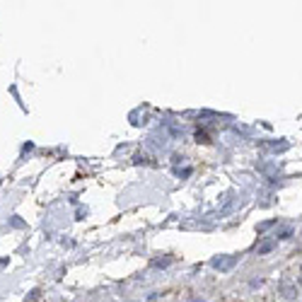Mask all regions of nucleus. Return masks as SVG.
I'll use <instances>...</instances> for the list:
<instances>
[{"mask_svg":"<svg viewBox=\"0 0 302 302\" xmlns=\"http://www.w3.org/2000/svg\"><path fill=\"white\" fill-rule=\"evenodd\" d=\"M10 225H12V227H24V223H22L19 218H12V220H10Z\"/></svg>","mask_w":302,"mask_h":302,"instance_id":"nucleus-4","label":"nucleus"},{"mask_svg":"<svg viewBox=\"0 0 302 302\" xmlns=\"http://www.w3.org/2000/svg\"><path fill=\"white\" fill-rule=\"evenodd\" d=\"M189 174H191V167H186V170L179 172V177H189Z\"/></svg>","mask_w":302,"mask_h":302,"instance_id":"nucleus-6","label":"nucleus"},{"mask_svg":"<svg viewBox=\"0 0 302 302\" xmlns=\"http://www.w3.org/2000/svg\"><path fill=\"white\" fill-rule=\"evenodd\" d=\"M235 264H237V256H220V259H213L210 261V266L218 268V271H230Z\"/></svg>","mask_w":302,"mask_h":302,"instance_id":"nucleus-1","label":"nucleus"},{"mask_svg":"<svg viewBox=\"0 0 302 302\" xmlns=\"http://www.w3.org/2000/svg\"><path fill=\"white\" fill-rule=\"evenodd\" d=\"M196 138H198V143H208V135H206V133L198 131V133H196Z\"/></svg>","mask_w":302,"mask_h":302,"instance_id":"nucleus-5","label":"nucleus"},{"mask_svg":"<svg viewBox=\"0 0 302 302\" xmlns=\"http://www.w3.org/2000/svg\"><path fill=\"white\" fill-rule=\"evenodd\" d=\"M170 264H172V259H155V261H152L155 268H162V266H170Z\"/></svg>","mask_w":302,"mask_h":302,"instance_id":"nucleus-3","label":"nucleus"},{"mask_svg":"<svg viewBox=\"0 0 302 302\" xmlns=\"http://www.w3.org/2000/svg\"><path fill=\"white\" fill-rule=\"evenodd\" d=\"M273 246H276V242H266V244L256 246V251H259V254H268V251H271Z\"/></svg>","mask_w":302,"mask_h":302,"instance_id":"nucleus-2","label":"nucleus"}]
</instances>
